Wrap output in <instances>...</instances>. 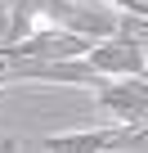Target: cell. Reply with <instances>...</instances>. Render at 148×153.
Here are the masks:
<instances>
[{
  "mask_svg": "<svg viewBox=\"0 0 148 153\" xmlns=\"http://www.w3.org/2000/svg\"><path fill=\"white\" fill-rule=\"evenodd\" d=\"M139 144L144 126H94V131H67V135H45L36 140L45 153H112L121 144Z\"/></svg>",
  "mask_w": 148,
  "mask_h": 153,
  "instance_id": "2",
  "label": "cell"
},
{
  "mask_svg": "<svg viewBox=\"0 0 148 153\" xmlns=\"http://www.w3.org/2000/svg\"><path fill=\"white\" fill-rule=\"evenodd\" d=\"M135 23H144V18H126L121 27H117V36L112 41H103V45H90L85 50V63L99 72V76H126V81H144V32H135L130 36V27Z\"/></svg>",
  "mask_w": 148,
  "mask_h": 153,
  "instance_id": "1",
  "label": "cell"
},
{
  "mask_svg": "<svg viewBox=\"0 0 148 153\" xmlns=\"http://www.w3.org/2000/svg\"><path fill=\"white\" fill-rule=\"evenodd\" d=\"M94 104L103 113H112L117 126H144V117H148V90H144V81H108L103 90H94Z\"/></svg>",
  "mask_w": 148,
  "mask_h": 153,
  "instance_id": "3",
  "label": "cell"
},
{
  "mask_svg": "<svg viewBox=\"0 0 148 153\" xmlns=\"http://www.w3.org/2000/svg\"><path fill=\"white\" fill-rule=\"evenodd\" d=\"M18 149V140H0V153H14Z\"/></svg>",
  "mask_w": 148,
  "mask_h": 153,
  "instance_id": "4",
  "label": "cell"
},
{
  "mask_svg": "<svg viewBox=\"0 0 148 153\" xmlns=\"http://www.w3.org/2000/svg\"><path fill=\"white\" fill-rule=\"evenodd\" d=\"M5 5H9V9H14V5H23V0H5Z\"/></svg>",
  "mask_w": 148,
  "mask_h": 153,
  "instance_id": "6",
  "label": "cell"
},
{
  "mask_svg": "<svg viewBox=\"0 0 148 153\" xmlns=\"http://www.w3.org/2000/svg\"><path fill=\"white\" fill-rule=\"evenodd\" d=\"M0 86H9V72H5V68H0Z\"/></svg>",
  "mask_w": 148,
  "mask_h": 153,
  "instance_id": "5",
  "label": "cell"
}]
</instances>
